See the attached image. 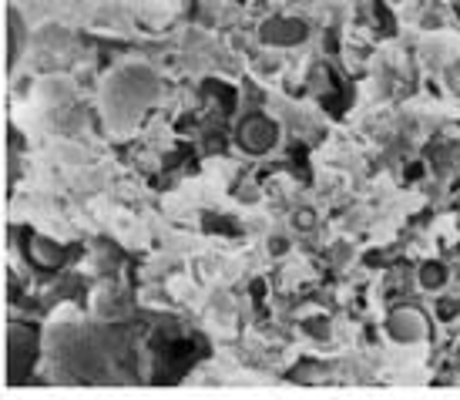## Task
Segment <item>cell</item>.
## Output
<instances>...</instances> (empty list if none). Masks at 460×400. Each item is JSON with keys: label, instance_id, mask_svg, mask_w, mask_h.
<instances>
[{"label": "cell", "instance_id": "5b68a950", "mask_svg": "<svg viewBox=\"0 0 460 400\" xmlns=\"http://www.w3.org/2000/svg\"><path fill=\"white\" fill-rule=\"evenodd\" d=\"M309 38V24L303 17H272L259 27V40L269 48H296Z\"/></svg>", "mask_w": 460, "mask_h": 400}, {"label": "cell", "instance_id": "6da1fadb", "mask_svg": "<svg viewBox=\"0 0 460 400\" xmlns=\"http://www.w3.org/2000/svg\"><path fill=\"white\" fill-rule=\"evenodd\" d=\"M165 98V81L145 61L118 65L102 84V118L115 135H131Z\"/></svg>", "mask_w": 460, "mask_h": 400}, {"label": "cell", "instance_id": "7a4b0ae2", "mask_svg": "<svg viewBox=\"0 0 460 400\" xmlns=\"http://www.w3.org/2000/svg\"><path fill=\"white\" fill-rule=\"evenodd\" d=\"M279 121L276 118L262 115V111H252V115H245L239 121V129H235V142L243 152L249 156H266L272 152L276 145H279Z\"/></svg>", "mask_w": 460, "mask_h": 400}, {"label": "cell", "instance_id": "52a82bcc", "mask_svg": "<svg viewBox=\"0 0 460 400\" xmlns=\"http://www.w3.org/2000/svg\"><path fill=\"white\" fill-rule=\"evenodd\" d=\"M21 48H24V21H21L17 7H11L7 11V58H11V65L21 58Z\"/></svg>", "mask_w": 460, "mask_h": 400}, {"label": "cell", "instance_id": "9c48e42d", "mask_svg": "<svg viewBox=\"0 0 460 400\" xmlns=\"http://www.w3.org/2000/svg\"><path fill=\"white\" fill-rule=\"evenodd\" d=\"M316 222V216H313V209H299V216H296V226H303V229H309Z\"/></svg>", "mask_w": 460, "mask_h": 400}, {"label": "cell", "instance_id": "277c9868", "mask_svg": "<svg viewBox=\"0 0 460 400\" xmlns=\"http://www.w3.org/2000/svg\"><path fill=\"white\" fill-rule=\"evenodd\" d=\"M24 256L27 262L40 272H61L67 266V259H71V249L65 243H58L51 236H31L24 243Z\"/></svg>", "mask_w": 460, "mask_h": 400}, {"label": "cell", "instance_id": "8992f818", "mask_svg": "<svg viewBox=\"0 0 460 400\" xmlns=\"http://www.w3.org/2000/svg\"><path fill=\"white\" fill-rule=\"evenodd\" d=\"M386 333L394 336L396 343H420L427 336V316L417 307H396L386 316Z\"/></svg>", "mask_w": 460, "mask_h": 400}, {"label": "cell", "instance_id": "ba28073f", "mask_svg": "<svg viewBox=\"0 0 460 400\" xmlns=\"http://www.w3.org/2000/svg\"><path fill=\"white\" fill-rule=\"evenodd\" d=\"M444 280H447V272H444V266H440V262H427V266H420V283L427 286V289L440 286Z\"/></svg>", "mask_w": 460, "mask_h": 400}, {"label": "cell", "instance_id": "3957f363", "mask_svg": "<svg viewBox=\"0 0 460 400\" xmlns=\"http://www.w3.org/2000/svg\"><path fill=\"white\" fill-rule=\"evenodd\" d=\"M40 347V330L34 323H11L7 326V363L11 374H24L34 367Z\"/></svg>", "mask_w": 460, "mask_h": 400}]
</instances>
